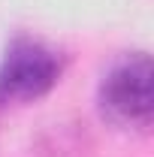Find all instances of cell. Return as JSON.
I'll return each instance as SVG.
<instances>
[{"label": "cell", "instance_id": "2", "mask_svg": "<svg viewBox=\"0 0 154 157\" xmlns=\"http://www.w3.org/2000/svg\"><path fill=\"white\" fill-rule=\"evenodd\" d=\"M67 70V55L37 36H15L0 58V109L48 97Z\"/></svg>", "mask_w": 154, "mask_h": 157}, {"label": "cell", "instance_id": "1", "mask_svg": "<svg viewBox=\"0 0 154 157\" xmlns=\"http://www.w3.org/2000/svg\"><path fill=\"white\" fill-rule=\"evenodd\" d=\"M100 115L118 130L148 133L154 124V63L148 52H127L109 63L97 88Z\"/></svg>", "mask_w": 154, "mask_h": 157}, {"label": "cell", "instance_id": "3", "mask_svg": "<svg viewBox=\"0 0 154 157\" xmlns=\"http://www.w3.org/2000/svg\"><path fill=\"white\" fill-rule=\"evenodd\" d=\"M39 157H88L91 154V136L85 130V124L76 121H60L52 124L37 145Z\"/></svg>", "mask_w": 154, "mask_h": 157}]
</instances>
